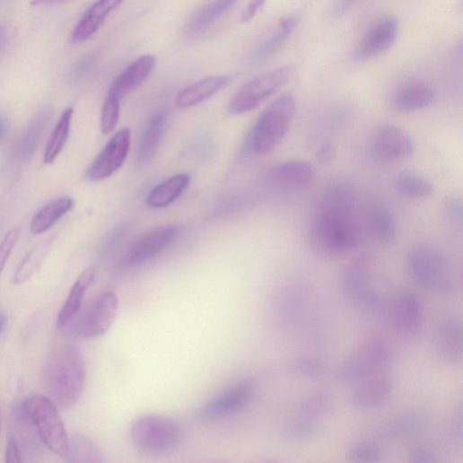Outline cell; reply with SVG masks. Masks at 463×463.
I'll list each match as a JSON object with an SVG mask.
<instances>
[{
  "mask_svg": "<svg viewBox=\"0 0 463 463\" xmlns=\"http://www.w3.org/2000/svg\"><path fill=\"white\" fill-rule=\"evenodd\" d=\"M363 236L354 190L345 184L332 187L320 201L312 219L314 247L325 256L343 255L358 249Z\"/></svg>",
  "mask_w": 463,
  "mask_h": 463,
  "instance_id": "6da1fadb",
  "label": "cell"
},
{
  "mask_svg": "<svg viewBox=\"0 0 463 463\" xmlns=\"http://www.w3.org/2000/svg\"><path fill=\"white\" fill-rule=\"evenodd\" d=\"M46 384L50 395L62 407L74 406L85 381V365L81 351L73 344L57 347L46 366Z\"/></svg>",
  "mask_w": 463,
  "mask_h": 463,
  "instance_id": "7a4b0ae2",
  "label": "cell"
},
{
  "mask_svg": "<svg viewBox=\"0 0 463 463\" xmlns=\"http://www.w3.org/2000/svg\"><path fill=\"white\" fill-rule=\"evenodd\" d=\"M406 263L407 273L417 286L443 296L456 292L453 265L440 249L426 244L414 246L406 256Z\"/></svg>",
  "mask_w": 463,
  "mask_h": 463,
  "instance_id": "3957f363",
  "label": "cell"
},
{
  "mask_svg": "<svg viewBox=\"0 0 463 463\" xmlns=\"http://www.w3.org/2000/svg\"><path fill=\"white\" fill-rule=\"evenodd\" d=\"M390 340L382 335H371L363 339L347 355L336 370V379L344 384L361 383L380 375L393 361Z\"/></svg>",
  "mask_w": 463,
  "mask_h": 463,
  "instance_id": "277c9868",
  "label": "cell"
},
{
  "mask_svg": "<svg viewBox=\"0 0 463 463\" xmlns=\"http://www.w3.org/2000/svg\"><path fill=\"white\" fill-rule=\"evenodd\" d=\"M295 109V99L287 92L272 101L260 113L250 136L253 153L267 155L282 144L291 129Z\"/></svg>",
  "mask_w": 463,
  "mask_h": 463,
  "instance_id": "5b68a950",
  "label": "cell"
},
{
  "mask_svg": "<svg viewBox=\"0 0 463 463\" xmlns=\"http://www.w3.org/2000/svg\"><path fill=\"white\" fill-rule=\"evenodd\" d=\"M131 441L143 454L161 456L172 452L183 440L179 424L168 416L145 415L133 421Z\"/></svg>",
  "mask_w": 463,
  "mask_h": 463,
  "instance_id": "8992f818",
  "label": "cell"
},
{
  "mask_svg": "<svg viewBox=\"0 0 463 463\" xmlns=\"http://www.w3.org/2000/svg\"><path fill=\"white\" fill-rule=\"evenodd\" d=\"M22 413L35 426L50 450L60 456L68 455L71 441L56 406L49 398L42 395L27 397L22 403Z\"/></svg>",
  "mask_w": 463,
  "mask_h": 463,
  "instance_id": "52a82bcc",
  "label": "cell"
},
{
  "mask_svg": "<svg viewBox=\"0 0 463 463\" xmlns=\"http://www.w3.org/2000/svg\"><path fill=\"white\" fill-rule=\"evenodd\" d=\"M376 268L374 258L363 255L347 266L343 277L347 295L369 311H380L389 302L380 287Z\"/></svg>",
  "mask_w": 463,
  "mask_h": 463,
  "instance_id": "ba28073f",
  "label": "cell"
},
{
  "mask_svg": "<svg viewBox=\"0 0 463 463\" xmlns=\"http://www.w3.org/2000/svg\"><path fill=\"white\" fill-rule=\"evenodd\" d=\"M296 74L294 66H287L251 79L232 96L227 106L228 112L239 115L256 109L294 80Z\"/></svg>",
  "mask_w": 463,
  "mask_h": 463,
  "instance_id": "9c48e42d",
  "label": "cell"
},
{
  "mask_svg": "<svg viewBox=\"0 0 463 463\" xmlns=\"http://www.w3.org/2000/svg\"><path fill=\"white\" fill-rule=\"evenodd\" d=\"M256 389L255 382L250 380L232 385L205 402L199 409V416L214 420L240 413L253 401Z\"/></svg>",
  "mask_w": 463,
  "mask_h": 463,
  "instance_id": "30bf717a",
  "label": "cell"
},
{
  "mask_svg": "<svg viewBox=\"0 0 463 463\" xmlns=\"http://www.w3.org/2000/svg\"><path fill=\"white\" fill-rule=\"evenodd\" d=\"M179 228L170 224L155 228L133 243L121 259V267L143 266L170 248L177 240Z\"/></svg>",
  "mask_w": 463,
  "mask_h": 463,
  "instance_id": "8fae6325",
  "label": "cell"
},
{
  "mask_svg": "<svg viewBox=\"0 0 463 463\" xmlns=\"http://www.w3.org/2000/svg\"><path fill=\"white\" fill-rule=\"evenodd\" d=\"M132 132L123 128L116 133L87 170L91 181H100L111 177L125 164L130 153Z\"/></svg>",
  "mask_w": 463,
  "mask_h": 463,
  "instance_id": "7c38bea8",
  "label": "cell"
},
{
  "mask_svg": "<svg viewBox=\"0 0 463 463\" xmlns=\"http://www.w3.org/2000/svg\"><path fill=\"white\" fill-rule=\"evenodd\" d=\"M118 295L112 290H104L83 316L79 333L86 338H95L106 334L118 318Z\"/></svg>",
  "mask_w": 463,
  "mask_h": 463,
  "instance_id": "4fadbf2b",
  "label": "cell"
},
{
  "mask_svg": "<svg viewBox=\"0 0 463 463\" xmlns=\"http://www.w3.org/2000/svg\"><path fill=\"white\" fill-rule=\"evenodd\" d=\"M373 154L381 162H399L409 158L415 150L412 137L404 129L385 126L372 138Z\"/></svg>",
  "mask_w": 463,
  "mask_h": 463,
  "instance_id": "5bb4252c",
  "label": "cell"
},
{
  "mask_svg": "<svg viewBox=\"0 0 463 463\" xmlns=\"http://www.w3.org/2000/svg\"><path fill=\"white\" fill-rule=\"evenodd\" d=\"M436 353L448 367L460 363L463 355V330L457 314L448 312L440 319L436 334Z\"/></svg>",
  "mask_w": 463,
  "mask_h": 463,
  "instance_id": "9a60e30c",
  "label": "cell"
},
{
  "mask_svg": "<svg viewBox=\"0 0 463 463\" xmlns=\"http://www.w3.org/2000/svg\"><path fill=\"white\" fill-rule=\"evenodd\" d=\"M315 177V168L310 162L294 159L275 166L268 174V182L276 190L295 192L309 188Z\"/></svg>",
  "mask_w": 463,
  "mask_h": 463,
  "instance_id": "2e32d148",
  "label": "cell"
},
{
  "mask_svg": "<svg viewBox=\"0 0 463 463\" xmlns=\"http://www.w3.org/2000/svg\"><path fill=\"white\" fill-rule=\"evenodd\" d=\"M393 321L397 330L406 337L417 336L424 323V304L415 293L399 294L392 306Z\"/></svg>",
  "mask_w": 463,
  "mask_h": 463,
  "instance_id": "e0dca14e",
  "label": "cell"
},
{
  "mask_svg": "<svg viewBox=\"0 0 463 463\" xmlns=\"http://www.w3.org/2000/svg\"><path fill=\"white\" fill-rule=\"evenodd\" d=\"M398 23L394 18H386L374 25L361 42L355 60L367 61L389 50L396 42Z\"/></svg>",
  "mask_w": 463,
  "mask_h": 463,
  "instance_id": "ac0fdd59",
  "label": "cell"
},
{
  "mask_svg": "<svg viewBox=\"0 0 463 463\" xmlns=\"http://www.w3.org/2000/svg\"><path fill=\"white\" fill-rule=\"evenodd\" d=\"M351 397L352 405L359 410H372L383 406L391 398L395 385L388 376L377 375L361 382Z\"/></svg>",
  "mask_w": 463,
  "mask_h": 463,
  "instance_id": "d6986e66",
  "label": "cell"
},
{
  "mask_svg": "<svg viewBox=\"0 0 463 463\" xmlns=\"http://www.w3.org/2000/svg\"><path fill=\"white\" fill-rule=\"evenodd\" d=\"M435 92L428 83L419 80H407L400 83L393 92L394 107L403 112H414L431 106Z\"/></svg>",
  "mask_w": 463,
  "mask_h": 463,
  "instance_id": "ffe728a7",
  "label": "cell"
},
{
  "mask_svg": "<svg viewBox=\"0 0 463 463\" xmlns=\"http://www.w3.org/2000/svg\"><path fill=\"white\" fill-rule=\"evenodd\" d=\"M124 2L125 0H97L74 27L71 36L72 42L81 44L90 39L100 29L109 14Z\"/></svg>",
  "mask_w": 463,
  "mask_h": 463,
  "instance_id": "44dd1931",
  "label": "cell"
},
{
  "mask_svg": "<svg viewBox=\"0 0 463 463\" xmlns=\"http://www.w3.org/2000/svg\"><path fill=\"white\" fill-rule=\"evenodd\" d=\"M156 57L145 55L127 68L110 85L109 92L123 100L150 77L156 66Z\"/></svg>",
  "mask_w": 463,
  "mask_h": 463,
  "instance_id": "7402d4cb",
  "label": "cell"
},
{
  "mask_svg": "<svg viewBox=\"0 0 463 463\" xmlns=\"http://www.w3.org/2000/svg\"><path fill=\"white\" fill-rule=\"evenodd\" d=\"M425 425V415L420 411H412L385 423L379 431V437L388 442L406 441L418 436Z\"/></svg>",
  "mask_w": 463,
  "mask_h": 463,
  "instance_id": "603a6c76",
  "label": "cell"
},
{
  "mask_svg": "<svg viewBox=\"0 0 463 463\" xmlns=\"http://www.w3.org/2000/svg\"><path fill=\"white\" fill-rule=\"evenodd\" d=\"M52 118L53 111L50 108L43 109L36 114L15 145L13 150L15 161L25 162L34 155Z\"/></svg>",
  "mask_w": 463,
  "mask_h": 463,
  "instance_id": "cb8c5ba5",
  "label": "cell"
},
{
  "mask_svg": "<svg viewBox=\"0 0 463 463\" xmlns=\"http://www.w3.org/2000/svg\"><path fill=\"white\" fill-rule=\"evenodd\" d=\"M297 24L295 15L283 19L275 31L249 55L248 62L260 66L271 59L289 39Z\"/></svg>",
  "mask_w": 463,
  "mask_h": 463,
  "instance_id": "d4e9b609",
  "label": "cell"
},
{
  "mask_svg": "<svg viewBox=\"0 0 463 463\" xmlns=\"http://www.w3.org/2000/svg\"><path fill=\"white\" fill-rule=\"evenodd\" d=\"M239 2L240 0H214L192 15L185 27V34L195 38L205 33Z\"/></svg>",
  "mask_w": 463,
  "mask_h": 463,
  "instance_id": "484cf974",
  "label": "cell"
},
{
  "mask_svg": "<svg viewBox=\"0 0 463 463\" xmlns=\"http://www.w3.org/2000/svg\"><path fill=\"white\" fill-rule=\"evenodd\" d=\"M95 279V270L85 269L74 282L68 297L57 317V327L66 328L76 318L81 310L83 300Z\"/></svg>",
  "mask_w": 463,
  "mask_h": 463,
  "instance_id": "4316f807",
  "label": "cell"
},
{
  "mask_svg": "<svg viewBox=\"0 0 463 463\" xmlns=\"http://www.w3.org/2000/svg\"><path fill=\"white\" fill-rule=\"evenodd\" d=\"M230 76L214 75L203 78L179 92L176 103L179 108H190L211 98L230 82Z\"/></svg>",
  "mask_w": 463,
  "mask_h": 463,
  "instance_id": "83f0119b",
  "label": "cell"
},
{
  "mask_svg": "<svg viewBox=\"0 0 463 463\" xmlns=\"http://www.w3.org/2000/svg\"><path fill=\"white\" fill-rule=\"evenodd\" d=\"M368 227L371 236L380 243H392L397 236L395 214L383 204L373 205L368 215Z\"/></svg>",
  "mask_w": 463,
  "mask_h": 463,
  "instance_id": "f1b7e54d",
  "label": "cell"
},
{
  "mask_svg": "<svg viewBox=\"0 0 463 463\" xmlns=\"http://www.w3.org/2000/svg\"><path fill=\"white\" fill-rule=\"evenodd\" d=\"M189 184V175L177 174L151 191L147 197V205L156 209L166 207L178 200L187 191Z\"/></svg>",
  "mask_w": 463,
  "mask_h": 463,
  "instance_id": "f546056e",
  "label": "cell"
},
{
  "mask_svg": "<svg viewBox=\"0 0 463 463\" xmlns=\"http://www.w3.org/2000/svg\"><path fill=\"white\" fill-rule=\"evenodd\" d=\"M333 407V398L323 389L312 391L300 400L294 410V418L318 423Z\"/></svg>",
  "mask_w": 463,
  "mask_h": 463,
  "instance_id": "4dcf8cb0",
  "label": "cell"
},
{
  "mask_svg": "<svg viewBox=\"0 0 463 463\" xmlns=\"http://www.w3.org/2000/svg\"><path fill=\"white\" fill-rule=\"evenodd\" d=\"M168 124L167 115L158 112L146 127L138 147V159L143 162H150L157 153Z\"/></svg>",
  "mask_w": 463,
  "mask_h": 463,
  "instance_id": "1f68e13d",
  "label": "cell"
},
{
  "mask_svg": "<svg viewBox=\"0 0 463 463\" xmlns=\"http://www.w3.org/2000/svg\"><path fill=\"white\" fill-rule=\"evenodd\" d=\"M74 199L60 197L49 202L33 217L31 230L34 235H41L49 230L58 220L66 215L74 206Z\"/></svg>",
  "mask_w": 463,
  "mask_h": 463,
  "instance_id": "d6a6232c",
  "label": "cell"
},
{
  "mask_svg": "<svg viewBox=\"0 0 463 463\" xmlns=\"http://www.w3.org/2000/svg\"><path fill=\"white\" fill-rule=\"evenodd\" d=\"M53 245V239H47L36 245L25 257L13 276V284L21 285L30 280L41 267Z\"/></svg>",
  "mask_w": 463,
  "mask_h": 463,
  "instance_id": "836d02e7",
  "label": "cell"
},
{
  "mask_svg": "<svg viewBox=\"0 0 463 463\" xmlns=\"http://www.w3.org/2000/svg\"><path fill=\"white\" fill-rule=\"evenodd\" d=\"M396 187L400 195L411 199H423L433 193L432 183L415 171H404L397 179Z\"/></svg>",
  "mask_w": 463,
  "mask_h": 463,
  "instance_id": "e575fe53",
  "label": "cell"
},
{
  "mask_svg": "<svg viewBox=\"0 0 463 463\" xmlns=\"http://www.w3.org/2000/svg\"><path fill=\"white\" fill-rule=\"evenodd\" d=\"M74 109L66 108L60 116L44 154V162L52 164L61 153L69 137Z\"/></svg>",
  "mask_w": 463,
  "mask_h": 463,
  "instance_id": "d590c367",
  "label": "cell"
},
{
  "mask_svg": "<svg viewBox=\"0 0 463 463\" xmlns=\"http://www.w3.org/2000/svg\"><path fill=\"white\" fill-rule=\"evenodd\" d=\"M121 99L107 93L101 109L100 128L103 135H109L118 127L121 114Z\"/></svg>",
  "mask_w": 463,
  "mask_h": 463,
  "instance_id": "8d00e7d4",
  "label": "cell"
},
{
  "mask_svg": "<svg viewBox=\"0 0 463 463\" xmlns=\"http://www.w3.org/2000/svg\"><path fill=\"white\" fill-rule=\"evenodd\" d=\"M382 457L380 446L374 441H360L347 450V458L354 462L374 463L380 461Z\"/></svg>",
  "mask_w": 463,
  "mask_h": 463,
  "instance_id": "74e56055",
  "label": "cell"
},
{
  "mask_svg": "<svg viewBox=\"0 0 463 463\" xmlns=\"http://www.w3.org/2000/svg\"><path fill=\"white\" fill-rule=\"evenodd\" d=\"M290 371L298 377L318 379L324 375L326 366L319 358L304 356L297 358L292 362Z\"/></svg>",
  "mask_w": 463,
  "mask_h": 463,
  "instance_id": "f35d334b",
  "label": "cell"
},
{
  "mask_svg": "<svg viewBox=\"0 0 463 463\" xmlns=\"http://www.w3.org/2000/svg\"><path fill=\"white\" fill-rule=\"evenodd\" d=\"M317 429L318 423L294 418L287 426L285 436L293 442L305 441L316 434Z\"/></svg>",
  "mask_w": 463,
  "mask_h": 463,
  "instance_id": "ab89813d",
  "label": "cell"
},
{
  "mask_svg": "<svg viewBox=\"0 0 463 463\" xmlns=\"http://www.w3.org/2000/svg\"><path fill=\"white\" fill-rule=\"evenodd\" d=\"M20 238L21 229L13 228L5 236L2 243H0V275H2Z\"/></svg>",
  "mask_w": 463,
  "mask_h": 463,
  "instance_id": "60d3db41",
  "label": "cell"
},
{
  "mask_svg": "<svg viewBox=\"0 0 463 463\" xmlns=\"http://www.w3.org/2000/svg\"><path fill=\"white\" fill-rule=\"evenodd\" d=\"M408 460L412 463H438L441 461V458L436 450L422 444L410 451Z\"/></svg>",
  "mask_w": 463,
  "mask_h": 463,
  "instance_id": "b9f144b4",
  "label": "cell"
},
{
  "mask_svg": "<svg viewBox=\"0 0 463 463\" xmlns=\"http://www.w3.org/2000/svg\"><path fill=\"white\" fill-rule=\"evenodd\" d=\"M266 2L267 0H251L242 13L241 22L243 23L250 22L265 6Z\"/></svg>",
  "mask_w": 463,
  "mask_h": 463,
  "instance_id": "7bdbcfd3",
  "label": "cell"
},
{
  "mask_svg": "<svg viewBox=\"0 0 463 463\" xmlns=\"http://www.w3.org/2000/svg\"><path fill=\"white\" fill-rule=\"evenodd\" d=\"M6 461L10 463H21L22 461L19 445L14 438H11L6 450Z\"/></svg>",
  "mask_w": 463,
  "mask_h": 463,
  "instance_id": "ee69618b",
  "label": "cell"
},
{
  "mask_svg": "<svg viewBox=\"0 0 463 463\" xmlns=\"http://www.w3.org/2000/svg\"><path fill=\"white\" fill-rule=\"evenodd\" d=\"M359 0H336L333 8V14L336 17H341L349 12L352 7L356 4Z\"/></svg>",
  "mask_w": 463,
  "mask_h": 463,
  "instance_id": "f6af8a7d",
  "label": "cell"
},
{
  "mask_svg": "<svg viewBox=\"0 0 463 463\" xmlns=\"http://www.w3.org/2000/svg\"><path fill=\"white\" fill-rule=\"evenodd\" d=\"M93 62H94V57H92V56H88V57H83L79 62V64L76 66L75 70H74V74L77 77L82 76L83 74H84L91 68V66H92Z\"/></svg>",
  "mask_w": 463,
  "mask_h": 463,
  "instance_id": "bcb514c9",
  "label": "cell"
},
{
  "mask_svg": "<svg viewBox=\"0 0 463 463\" xmlns=\"http://www.w3.org/2000/svg\"><path fill=\"white\" fill-rule=\"evenodd\" d=\"M447 211L454 217L461 218L462 216V203L460 200L452 198L448 201L446 205Z\"/></svg>",
  "mask_w": 463,
  "mask_h": 463,
  "instance_id": "7dc6e473",
  "label": "cell"
},
{
  "mask_svg": "<svg viewBox=\"0 0 463 463\" xmlns=\"http://www.w3.org/2000/svg\"><path fill=\"white\" fill-rule=\"evenodd\" d=\"M70 0H31V6L33 7H49L65 4Z\"/></svg>",
  "mask_w": 463,
  "mask_h": 463,
  "instance_id": "c3c4849f",
  "label": "cell"
},
{
  "mask_svg": "<svg viewBox=\"0 0 463 463\" xmlns=\"http://www.w3.org/2000/svg\"><path fill=\"white\" fill-rule=\"evenodd\" d=\"M333 149L330 144H324L318 153V159L321 162H328L332 159Z\"/></svg>",
  "mask_w": 463,
  "mask_h": 463,
  "instance_id": "681fc988",
  "label": "cell"
},
{
  "mask_svg": "<svg viewBox=\"0 0 463 463\" xmlns=\"http://www.w3.org/2000/svg\"><path fill=\"white\" fill-rule=\"evenodd\" d=\"M9 121L4 115H0V143H2L9 132Z\"/></svg>",
  "mask_w": 463,
  "mask_h": 463,
  "instance_id": "f907efd6",
  "label": "cell"
},
{
  "mask_svg": "<svg viewBox=\"0 0 463 463\" xmlns=\"http://www.w3.org/2000/svg\"><path fill=\"white\" fill-rule=\"evenodd\" d=\"M8 45V32L6 28L0 24V55H2Z\"/></svg>",
  "mask_w": 463,
  "mask_h": 463,
  "instance_id": "816d5d0a",
  "label": "cell"
},
{
  "mask_svg": "<svg viewBox=\"0 0 463 463\" xmlns=\"http://www.w3.org/2000/svg\"><path fill=\"white\" fill-rule=\"evenodd\" d=\"M8 326V318L5 314L0 313V336L5 331Z\"/></svg>",
  "mask_w": 463,
  "mask_h": 463,
  "instance_id": "f5cc1de1",
  "label": "cell"
}]
</instances>
